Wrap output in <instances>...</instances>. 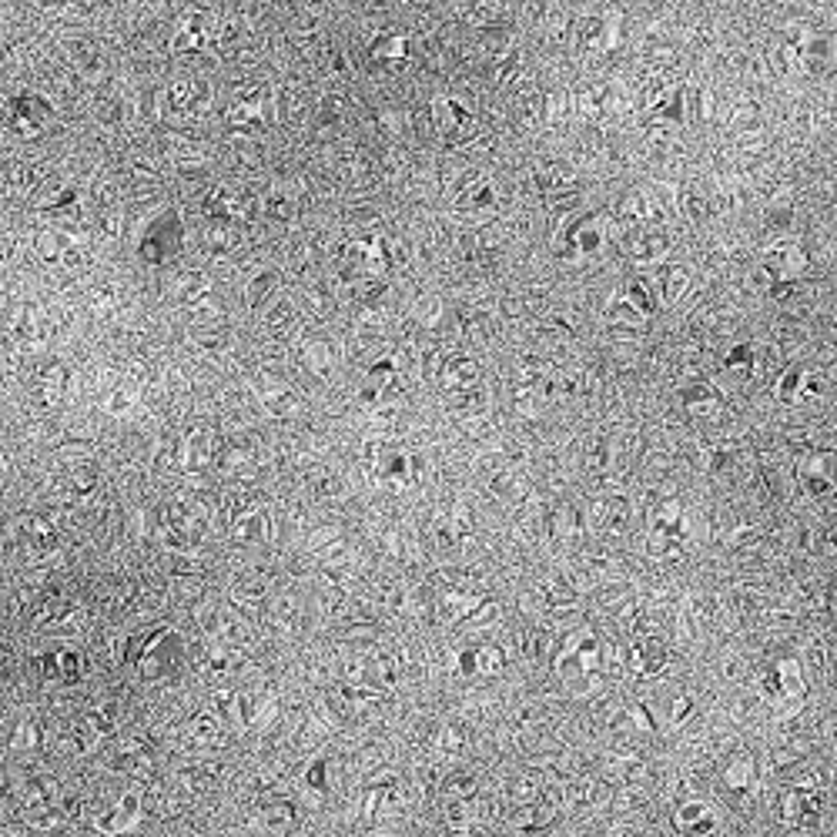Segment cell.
<instances>
[{"label": "cell", "mask_w": 837, "mask_h": 837, "mask_svg": "<svg viewBox=\"0 0 837 837\" xmlns=\"http://www.w3.org/2000/svg\"><path fill=\"white\" fill-rule=\"evenodd\" d=\"M764 272L774 285L794 282L807 272V252L797 242H777L764 252Z\"/></svg>", "instance_id": "5bb4252c"}, {"label": "cell", "mask_w": 837, "mask_h": 837, "mask_svg": "<svg viewBox=\"0 0 837 837\" xmlns=\"http://www.w3.org/2000/svg\"><path fill=\"white\" fill-rule=\"evenodd\" d=\"M138 406V392L134 389H114L108 399H104V409L111 412V416H128V412Z\"/></svg>", "instance_id": "f5cc1de1"}, {"label": "cell", "mask_w": 837, "mask_h": 837, "mask_svg": "<svg viewBox=\"0 0 837 837\" xmlns=\"http://www.w3.org/2000/svg\"><path fill=\"white\" fill-rule=\"evenodd\" d=\"M255 396L265 406V412H272L275 419H292L298 416V396L285 386L275 375H258L255 382Z\"/></svg>", "instance_id": "ffe728a7"}, {"label": "cell", "mask_w": 837, "mask_h": 837, "mask_svg": "<svg viewBox=\"0 0 837 837\" xmlns=\"http://www.w3.org/2000/svg\"><path fill=\"white\" fill-rule=\"evenodd\" d=\"M305 787L312 794H329L332 791V760L329 757H315L305 771Z\"/></svg>", "instance_id": "bcb514c9"}, {"label": "cell", "mask_w": 837, "mask_h": 837, "mask_svg": "<svg viewBox=\"0 0 837 837\" xmlns=\"http://www.w3.org/2000/svg\"><path fill=\"white\" fill-rule=\"evenodd\" d=\"M576 600H580V596H576V586L570 580H563V576H556V580L546 583V603H550V610L566 613V610H573Z\"/></svg>", "instance_id": "7bdbcfd3"}, {"label": "cell", "mask_w": 837, "mask_h": 837, "mask_svg": "<svg viewBox=\"0 0 837 837\" xmlns=\"http://www.w3.org/2000/svg\"><path fill=\"white\" fill-rule=\"evenodd\" d=\"M34 252L41 255V262L67 268V272H78V268L88 265V245L78 235L57 232V228H41L34 235Z\"/></svg>", "instance_id": "ba28073f"}, {"label": "cell", "mask_w": 837, "mask_h": 837, "mask_svg": "<svg viewBox=\"0 0 837 837\" xmlns=\"http://www.w3.org/2000/svg\"><path fill=\"white\" fill-rule=\"evenodd\" d=\"M211 459H215V432L211 429H191L185 439H181V449H178V469L185 476H205Z\"/></svg>", "instance_id": "9a60e30c"}, {"label": "cell", "mask_w": 837, "mask_h": 837, "mask_svg": "<svg viewBox=\"0 0 837 837\" xmlns=\"http://www.w3.org/2000/svg\"><path fill=\"white\" fill-rule=\"evenodd\" d=\"M88 724L98 730L101 737H111V734H118V704L114 700H108L104 707H94L91 714H88Z\"/></svg>", "instance_id": "c3c4849f"}, {"label": "cell", "mask_w": 837, "mask_h": 837, "mask_svg": "<svg viewBox=\"0 0 837 837\" xmlns=\"http://www.w3.org/2000/svg\"><path fill=\"white\" fill-rule=\"evenodd\" d=\"M275 285H278L275 272L255 275L252 285H248V305H252V309H265L268 302H275Z\"/></svg>", "instance_id": "f6af8a7d"}, {"label": "cell", "mask_w": 837, "mask_h": 837, "mask_svg": "<svg viewBox=\"0 0 837 837\" xmlns=\"http://www.w3.org/2000/svg\"><path fill=\"white\" fill-rule=\"evenodd\" d=\"M67 386H71V372H67V365L54 362L47 365L41 372V382H37V399H41V406L47 409H57L61 402L67 399Z\"/></svg>", "instance_id": "f546056e"}, {"label": "cell", "mask_w": 837, "mask_h": 837, "mask_svg": "<svg viewBox=\"0 0 837 837\" xmlns=\"http://www.w3.org/2000/svg\"><path fill=\"white\" fill-rule=\"evenodd\" d=\"M680 402H683V409H687L694 419H717L720 406H724L720 392L710 386V382H690V386H683L680 389Z\"/></svg>", "instance_id": "d4e9b609"}, {"label": "cell", "mask_w": 837, "mask_h": 837, "mask_svg": "<svg viewBox=\"0 0 837 837\" xmlns=\"http://www.w3.org/2000/svg\"><path fill=\"white\" fill-rule=\"evenodd\" d=\"M596 519H600L603 529L620 533V526L627 523V503H623L620 496H603L600 503H596Z\"/></svg>", "instance_id": "b9f144b4"}, {"label": "cell", "mask_w": 837, "mask_h": 837, "mask_svg": "<svg viewBox=\"0 0 837 837\" xmlns=\"http://www.w3.org/2000/svg\"><path fill=\"white\" fill-rule=\"evenodd\" d=\"M232 540L242 546H258L268 540V516L252 499H245V506H238L232 513Z\"/></svg>", "instance_id": "7402d4cb"}, {"label": "cell", "mask_w": 837, "mask_h": 837, "mask_svg": "<svg viewBox=\"0 0 837 837\" xmlns=\"http://www.w3.org/2000/svg\"><path fill=\"white\" fill-rule=\"evenodd\" d=\"M339 262L345 275L352 278H375L389 268L406 265V245L392 235H355L339 245Z\"/></svg>", "instance_id": "7a4b0ae2"}, {"label": "cell", "mask_w": 837, "mask_h": 837, "mask_svg": "<svg viewBox=\"0 0 837 837\" xmlns=\"http://www.w3.org/2000/svg\"><path fill=\"white\" fill-rule=\"evenodd\" d=\"M750 355H754V349H750V345H740L737 352H730V355H727V369H740V372H747V369H750Z\"/></svg>", "instance_id": "6f0895ef"}, {"label": "cell", "mask_w": 837, "mask_h": 837, "mask_svg": "<svg viewBox=\"0 0 837 837\" xmlns=\"http://www.w3.org/2000/svg\"><path fill=\"white\" fill-rule=\"evenodd\" d=\"M673 824H677V831H687V834H710L717 831V811L707 801L694 797V801H683L677 807Z\"/></svg>", "instance_id": "484cf974"}, {"label": "cell", "mask_w": 837, "mask_h": 837, "mask_svg": "<svg viewBox=\"0 0 837 837\" xmlns=\"http://www.w3.org/2000/svg\"><path fill=\"white\" fill-rule=\"evenodd\" d=\"M44 740V727L37 724V720H21V724L14 727L11 734V747L14 750H31Z\"/></svg>", "instance_id": "681fc988"}, {"label": "cell", "mask_w": 837, "mask_h": 837, "mask_svg": "<svg viewBox=\"0 0 837 837\" xmlns=\"http://www.w3.org/2000/svg\"><path fill=\"white\" fill-rule=\"evenodd\" d=\"M14 335L21 342H44L47 335V315L41 309H31V305H21V309L14 312Z\"/></svg>", "instance_id": "1f68e13d"}, {"label": "cell", "mask_w": 837, "mask_h": 837, "mask_svg": "<svg viewBox=\"0 0 837 837\" xmlns=\"http://www.w3.org/2000/svg\"><path fill=\"white\" fill-rule=\"evenodd\" d=\"M603 663H606V650H603L600 633L576 630L563 640V647L556 650L553 670L570 694H593V690H600V683H603Z\"/></svg>", "instance_id": "6da1fadb"}, {"label": "cell", "mask_w": 837, "mask_h": 837, "mask_svg": "<svg viewBox=\"0 0 837 837\" xmlns=\"http://www.w3.org/2000/svg\"><path fill=\"white\" fill-rule=\"evenodd\" d=\"M690 292V272L683 265H663L660 268V295L667 305L683 302V295Z\"/></svg>", "instance_id": "d590c367"}, {"label": "cell", "mask_w": 837, "mask_h": 837, "mask_svg": "<svg viewBox=\"0 0 837 837\" xmlns=\"http://www.w3.org/2000/svg\"><path fill=\"white\" fill-rule=\"evenodd\" d=\"M760 694L771 704L781 717H794L797 710L804 707V677L797 660H781L774 663L771 670L764 673V683H760Z\"/></svg>", "instance_id": "8992f818"}, {"label": "cell", "mask_w": 837, "mask_h": 837, "mask_svg": "<svg viewBox=\"0 0 837 837\" xmlns=\"http://www.w3.org/2000/svg\"><path fill=\"white\" fill-rule=\"evenodd\" d=\"M817 811H821V794L817 791H807V787H791V791L784 794V821L787 824H811Z\"/></svg>", "instance_id": "83f0119b"}, {"label": "cell", "mask_w": 837, "mask_h": 837, "mask_svg": "<svg viewBox=\"0 0 837 837\" xmlns=\"http://www.w3.org/2000/svg\"><path fill=\"white\" fill-rule=\"evenodd\" d=\"M255 463V446H248V442H232V446H225V469H238L252 466Z\"/></svg>", "instance_id": "f907efd6"}, {"label": "cell", "mask_w": 837, "mask_h": 837, "mask_svg": "<svg viewBox=\"0 0 837 837\" xmlns=\"http://www.w3.org/2000/svg\"><path fill=\"white\" fill-rule=\"evenodd\" d=\"M155 533H158V543L168 553H188L205 536V513L191 499H171V503L158 509Z\"/></svg>", "instance_id": "277c9868"}, {"label": "cell", "mask_w": 837, "mask_h": 837, "mask_svg": "<svg viewBox=\"0 0 837 837\" xmlns=\"http://www.w3.org/2000/svg\"><path fill=\"white\" fill-rule=\"evenodd\" d=\"M292 322H295V312H292V305H288V302H282V298H275V302H272V309L265 312V325H268V329H272V332L278 335V332H285V329H288V325H292Z\"/></svg>", "instance_id": "816d5d0a"}, {"label": "cell", "mask_w": 837, "mask_h": 837, "mask_svg": "<svg viewBox=\"0 0 837 837\" xmlns=\"http://www.w3.org/2000/svg\"><path fill=\"white\" fill-rule=\"evenodd\" d=\"M34 670L44 683H78L84 677V653L78 647H51L34 657Z\"/></svg>", "instance_id": "8fae6325"}, {"label": "cell", "mask_w": 837, "mask_h": 837, "mask_svg": "<svg viewBox=\"0 0 837 837\" xmlns=\"http://www.w3.org/2000/svg\"><path fill=\"white\" fill-rule=\"evenodd\" d=\"M476 777L449 774L439 787V811L452 831H469L476 824Z\"/></svg>", "instance_id": "52a82bcc"}, {"label": "cell", "mask_w": 837, "mask_h": 837, "mask_svg": "<svg viewBox=\"0 0 837 837\" xmlns=\"http://www.w3.org/2000/svg\"><path fill=\"white\" fill-rule=\"evenodd\" d=\"M67 499L71 503H91L94 489H98V469L94 466H78L71 476H67Z\"/></svg>", "instance_id": "74e56055"}, {"label": "cell", "mask_w": 837, "mask_h": 837, "mask_svg": "<svg viewBox=\"0 0 837 837\" xmlns=\"http://www.w3.org/2000/svg\"><path fill=\"white\" fill-rule=\"evenodd\" d=\"M797 476H801V483L811 496H831L837 493V456L834 452H814V456H807L797 466Z\"/></svg>", "instance_id": "e0dca14e"}, {"label": "cell", "mask_w": 837, "mask_h": 837, "mask_svg": "<svg viewBox=\"0 0 837 837\" xmlns=\"http://www.w3.org/2000/svg\"><path fill=\"white\" fill-rule=\"evenodd\" d=\"M811 375H807L804 369H787L781 375V382H777V396H781L784 402H804V399H811Z\"/></svg>", "instance_id": "ab89813d"}, {"label": "cell", "mask_w": 837, "mask_h": 837, "mask_svg": "<svg viewBox=\"0 0 837 837\" xmlns=\"http://www.w3.org/2000/svg\"><path fill=\"white\" fill-rule=\"evenodd\" d=\"M24 536L31 540L37 553H54L61 546V533L54 529V523L47 516H27L24 519Z\"/></svg>", "instance_id": "d6a6232c"}, {"label": "cell", "mask_w": 837, "mask_h": 837, "mask_svg": "<svg viewBox=\"0 0 837 837\" xmlns=\"http://www.w3.org/2000/svg\"><path fill=\"white\" fill-rule=\"evenodd\" d=\"M302 359L315 375H329L339 362V352L329 339H305L302 342Z\"/></svg>", "instance_id": "836d02e7"}, {"label": "cell", "mask_w": 837, "mask_h": 837, "mask_svg": "<svg viewBox=\"0 0 837 837\" xmlns=\"http://www.w3.org/2000/svg\"><path fill=\"white\" fill-rule=\"evenodd\" d=\"M262 824H265V831H288V827L295 824V804L292 801L268 804L262 814Z\"/></svg>", "instance_id": "7dc6e473"}, {"label": "cell", "mask_w": 837, "mask_h": 837, "mask_svg": "<svg viewBox=\"0 0 837 837\" xmlns=\"http://www.w3.org/2000/svg\"><path fill=\"white\" fill-rule=\"evenodd\" d=\"M141 814H144L141 797L138 794H124L118 804L94 817V827H98L101 834H124V831H134V827L141 824Z\"/></svg>", "instance_id": "603a6c76"}, {"label": "cell", "mask_w": 837, "mask_h": 837, "mask_svg": "<svg viewBox=\"0 0 837 837\" xmlns=\"http://www.w3.org/2000/svg\"><path fill=\"white\" fill-rule=\"evenodd\" d=\"M503 650L496 647V643L489 640H476L469 643V647L459 650L456 657V670L463 673V677H493V673L503 670Z\"/></svg>", "instance_id": "ac0fdd59"}, {"label": "cell", "mask_w": 837, "mask_h": 837, "mask_svg": "<svg viewBox=\"0 0 837 837\" xmlns=\"http://www.w3.org/2000/svg\"><path fill=\"white\" fill-rule=\"evenodd\" d=\"M24 814L34 827H54L64 814L57 804V787L51 781H34L24 794Z\"/></svg>", "instance_id": "d6986e66"}, {"label": "cell", "mask_w": 837, "mask_h": 837, "mask_svg": "<svg viewBox=\"0 0 837 837\" xmlns=\"http://www.w3.org/2000/svg\"><path fill=\"white\" fill-rule=\"evenodd\" d=\"M496 208V191L486 178H473L469 185L456 195V211L459 215H483V211Z\"/></svg>", "instance_id": "4dcf8cb0"}, {"label": "cell", "mask_w": 837, "mask_h": 837, "mask_svg": "<svg viewBox=\"0 0 837 837\" xmlns=\"http://www.w3.org/2000/svg\"><path fill=\"white\" fill-rule=\"evenodd\" d=\"M74 617H78V606H74L71 600H57V603H47L44 610L37 613L34 627H41V630H67V623H74Z\"/></svg>", "instance_id": "f35d334b"}, {"label": "cell", "mask_w": 837, "mask_h": 837, "mask_svg": "<svg viewBox=\"0 0 837 837\" xmlns=\"http://www.w3.org/2000/svg\"><path fill=\"white\" fill-rule=\"evenodd\" d=\"M114 305H118V292H114V285H101V292H98V298H91V309L94 312H108V309H114Z\"/></svg>", "instance_id": "9f6ffc18"}, {"label": "cell", "mask_w": 837, "mask_h": 837, "mask_svg": "<svg viewBox=\"0 0 837 837\" xmlns=\"http://www.w3.org/2000/svg\"><path fill=\"white\" fill-rule=\"evenodd\" d=\"M469 536H473V519H469L466 513H446L436 523V540L442 550H449V553H456V550H463V546L469 543Z\"/></svg>", "instance_id": "f1b7e54d"}, {"label": "cell", "mask_w": 837, "mask_h": 837, "mask_svg": "<svg viewBox=\"0 0 837 837\" xmlns=\"http://www.w3.org/2000/svg\"><path fill=\"white\" fill-rule=\"evenodd\" d=\"M647 536L653 560L673 563L680 560L690 540V516L680 499H660L647 516Z\"/></svg>", "instance_id": "3957f363"}, {"label": "cell", "mask_w": 837, "mask_h": 837, "mask_svg": "<svg viewBox=\"0 0 837 837\" xmlns=\"http://www.w3.org/2000/svg\"><path fill=\"white\" fill-rule=\"evenodd\" d=\"M161 218H155L148 225V232H144L138 242H134V252H138L141 262H148V265H161V262H168L171 255L181 248V225L175 221V225L168 228V232H161Z\"/></svg>", "instance_id": "2e32d148"}, {"label": "cell", "mask_w": 837, "mask_h": 837, "mask_svg": "<svg viewBox=\"0 0 837 837\" xmlns=\"http://www.w3.org/2000/svg\"><path fill=\"white\" fill-rule=\"evenodd\" d=\"M118 764L124 767V771H131V774H151V750L148 744H144L141 737H128L124 744L118 747Z\"/></svg>", "instance_id": "e575fe53"}, {"label": "cell", "mask_w": 837, "mask_h": 837, "mask_svg": "<svg viewBox=\"0 0 837 837\" xmlns=\"http://www.w3.org/2000/svg\"><path fill=\"white\" fill-rule=\"evenodd\" d=\"M603 245H606L603 218L596 215V211H586V215L573 218L570 225L563 228V235H556L553 255L560 258V262L583 265V262H593V258H600L603 255Z\"/></svg>", "instance_id": "5b68a950"}, {"label": "cell", "mask_w": 837, "mask_h": 837, "mask_svg": "<svg viewBox=\"0 0 837 837\" xmlns=\"http://www.w3.org/2000/svg\"><path fill=\"white\" fill-rule=\"evenodd\" d=\"M670 245H673L670 235H663V232H633V235H627V242H623L627 255L640 265L663 262V255L670 252Z\"/></svg>", "instance_id": "4316f807"}, {"label": "cell", "mask_w": 837, "mask_h": 837, "mask_svg": "<svg viewBox=\"0 0 837 837\" xmlns=\"http://www.w3.org/2000/svg\"><path fill=\"white\" fill-rule=\"evenodd\" d=\"M432 375H436L439 389L446 392V396H449V392H466V389H476L479 362L473 359V355H466V352H459V349H449V352L439 355V362H436V369H432Z\"/></svg>", "instance_id": "7c38bea8"}, {"label": "cell", "mask_w": 837, "mask_h": 837, "mask_svg": "<svg viewBox=\"0 0 837 837\" xmlns=\"http://www.w3.org/2000/svg\"><path fill=\"white\" fill-rule=\"evenodd\" d=\"M724 777H727V787H730V791H737V794H747L750 787L757 784L754 760H750V757H734V760H730V764H727Z\"/></svg>", "instance_id": "60d3db41"}, {"label": "cell", "mask_w": 837, "mask_h": 837, "mask_svg": "<svg viewBox=\"0 0 837 837\" xmlns=\"http://www.w3.org/2000/svg\"><path fill=\"white\" fill-rule=\"evenodd\" d=\"M175 298L181 309L188 312H208L211 302H215V288H211V278L201 272H181L175 278Z\"/></svg>", "instance_id": "cb8c5ba5"}, {"label": "cell", "mask_w": 837, "mask_h": 837, "mask_svg": "<svg viewBox=\"0 0 837 837\" xmlns=\"http://www.w3.org/2000/svg\"><path fill=\"white\" fill-rule=\"evenodd\" d=\"M228 714L248 730H265L278 717V697L272 690H238L228 700Z\"/></svg>", "instance_id": "30bf717a"}, {"label": "cell", "mask_w": 837, "mask_h": 837, "mask_svg": "<svg viewBox=\"0 0 837 837\" xmlns=\"http://www.w3.org/2000/svg\"><path fill=\"white\" fill-rule=\"evenodd\" d=\"M191 737H195L198 744H215L221 737V717L215 710H198V714L191 717Z\"/></svg>", "instance_id": "ee69618b"}, {"label": "cell", "mask_w": 837, "mask_h": 837, "mask_svg": "<svg viewBox=\"0 0 837 837\" xmlns=\"http://www.w3.org/2000/svg\"><path fill=\"white\" fill-rule=\"evenodd\" d=\"M238 245H242V235H238V228L232 225V221H218V225L211 228V232L205 235V248H208V255H215V258L232 255Z\"/></svg>", "instance_id": "8d00e7d4"}, {"label": "cell", "mask_w": 837, "mask_h": 837, "mask_svg": "<svg viewBox=\"0 0 837 837\" xmlns=\"http://www.w3.org/2000/svg\"><path fill=\"white\" fill-rule=\"evenodd\" d=\"M439 312H442V302H439L436 295L419 298V302H416V309H412V315H416V322H419V325H426V329H436Z\"/></svg>", "instance_id": "db71d44e"}, {"label": "cell", "mask_w": 837, "mask_h": 837, "mask_svg": "<svg viewBox=\"0 0 837 837\" xmlns=\"http://www.w3.org/2000/svg\"><path fill=\"white\" fill-rule=\"evenodd\" d=\"M687 714H690V700H680L677 710H673V720L680 724V720H687Z\"/></svg>", "instance_id": "680465c9"}, {"label": "cell", "mask_w": 837, "mask_h": 837, "mask_svg": "<svg viewBox=\"0 0 837 837\" xmlns=\"http://www.w3.org/2000/svg\"><path fill=\"white\" fill-rule=\"evenodd\" d=\"M627 663L637 677H660V673L667 670V647H663L657 637H647V633H643V637L630 643Z\"/></svg>", "instance_id": "44dd1931"}, {"label": "cell", "mask_w": 837, "mask_h": 837, "mask_svg": "<svg viewBox=\"0 0 837 837\" xmlns=\"http://www.w3.org/2000/svg\"><path fill=\"white\" fill-rule=\"evenodd\" d=\"M399 804H402V791H399L396 781H389V777H382V781H372V784L362 791L359 821H362L365 827L386 824L389 817L399 811Z\"/></svg>", "instance_id": "4fadbf2b"}, {"label": "cell", "mask_w": 837, "mask_h": 837, "mask_svg": "<svg viewBox=\"0 0 837 837\" xmlns=\"http://www.w3.org/2000/svg\"><path fill=\"white\" fill-rule=\"evenodd\" d=\"M365 459H369L372 473L379 476L386 486H392V489H406V486L416 483V476H419V463H416V456H412L409 449L369 446Z\"/></svg>", "instance_id": "9c48e42d"}, {"label": "cell", "mask_w": 837, "mask_h": 837, "mask_svg": "<svg viewBox=\"0 0 837 837\" xmlns=\"http://www.w3.org/2000/svg\"><path fill=\"white\" fill-rule=\"evenodd\" d=\"M466 730L459 724H446L439 730V750H449V754H459V750L466 747Z\"/></svg>", "instance_id": "11a10c76"}]
</instances>
